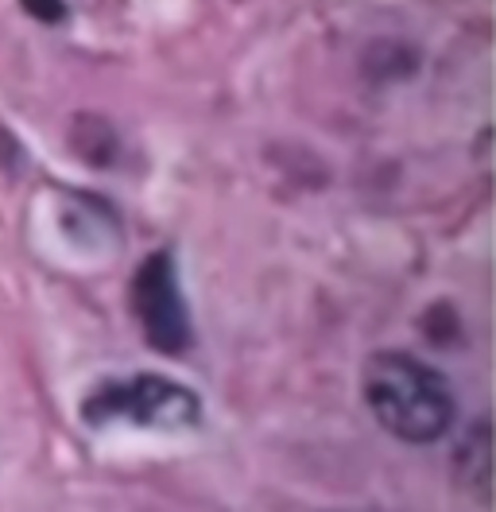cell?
Masks as SVG:
<instances>
[{
    "instance_id": "3957f363",
    "label": "cell",
    "mask_w": 496,
    "mask_h": 512,
    "mask_svg": "<svg viewBox=\"0 0 496 512\" xmlns=\"http://www.w3.org/2000/svg\"><path fill=\"white\" fill-rule=\"evenodd\" d=\"M132 315L144 330V342L152 350L179 357L190 350V311H186L183 288H179V272H175V256L152 253L132 276Z\"/></svg>"
},
{
    "instance_id": "5b68a950",
    "label": "cell",
    "mask_w": 496,
    "mask_h": 512,
    "mask_svg": "<svg viewBox=\"0 0 496 512\" xmlns=\"http://www.w3.org/2000/svg\"><path fill=\"white\" fill-rule=\"evenodd\" d=\"M20 8L35 16L39 24H66V16H70V0H20Z\"/></svg>"
},
{
    "instance_id": "6da1fadb",
    "label": "cell",
    "mask_w": 496,
    "mask_h": 512,
    "mask_svg": "<svg viewBox=\"0 0 496 512\" xmlns=\"http://www.w3.org/2000/svg\"><path fill=\"white\" fill-rule=\"evenodd\" d=\"M365 400L388 435L415 447L442 439L454 423V392L446 377L400 350H380L369 357Z\"/></svg>"
},
{
    "instance_id": "277c9868",
    "label": "cell",
    "mask_w": 496,
    "mask_h": 512,
    "mask_svg": "<svg viewBox=\"0 0 496 512\" xmlns=\"http://www.w3.org/2000/svg\"><path fill=\"white\" fill-rule=\"evenodd\" d=\"M473 466V493L481 501H489V474H493V435H489V423H477L473 435L458 447V466Z\"/></svg>"
},
{
    "instance_id": "7a4b0ae2",
    "label": "cell",
    "mask_w": 496,
    "mask_h": 512,
    "mask_svg": "<svg viewBox=\"0 0 496 512\" xmlns=\"http://www.w3.org/2000/svg\"><path fill=\"white\" fill-rule=\"evenodd\" d=\"M82 419L90 427L113 423V419H132L140 427H159V431H183L202 419V404L186 384L159 377V373H140L128 381L97 384L86 404Z\"/></svg>"
}]
</instances>
